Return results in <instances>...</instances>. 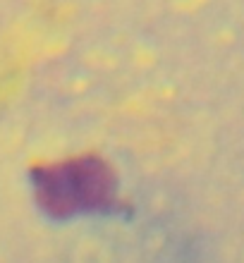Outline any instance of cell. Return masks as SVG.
I'll use <instances>...</instances> for the list:
<instances>
[{
  "label": "cell",
  "mask_w": 244,
  "mask_h": 263,
  "mask_svg": "<svg viewBox=\"0 0 244 263\" xmlns=\"http://www.w3.org/2000/svg\"><path fill=\"white\" fill-rule=\"evenodd\" d=\"M31 184L39 206L55 218L101 211L115 203V175L98 156L43 163L31 170Z\"/></svg>",
  "instance_id": "cell-1"
}]
</instances>
